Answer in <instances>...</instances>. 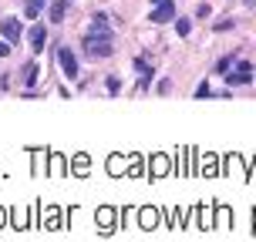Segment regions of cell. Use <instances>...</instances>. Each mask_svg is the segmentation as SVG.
Listing matches in <instances>:
<instances>
[{
    "label": "cell",
    "instance_id": "obj_7",
    "mask_svg": "<svg viewBox=\"0 0 256 242\" xmlns=\"http://www.w3.org/2000/svg\"><path fill=\"white\" fill-rule=\"evenodd\" d=\"M68 3L71 0H51V7H48V20L51 24H61L64 17H68Z\"/></svg>",
    "mask_w": 256,
    "mask_h": 242
},
{
    "label": "cell",
    "instance_id": "obj_14",
    "mask_svg": "<svg viewBox=\"0 0 256 242\" xmlns=\"http://www.w3.org/2000/svg\"><path fill=\"white\" fill-rule=\"evenodd\" d=\"M196 98H212V91H209V81H202V84H199V91H196Z\"/></svg>",
    "mask_w": 256,
    "mask_h": 242
},
{
    "label": "cell",
    "instance_id": "obj_5",
    "mask_svg": "<svg viewBox=\"0 0 256 242\" xmlns=\"http://www.w3.org/2000/svg\"><path fill=\"white\" fill-rule=\"evenodd\" d=\"M27 40H30V51L40 54L44 51V40H48V30H44V24H34L30 30H27Z\"/></svg>",
    "mask_w": 256,
    "mask_h": 242
},
{
    "label": "cell",
    "instance_id": "obj_16",
    "mask_svg": "<svg viewBox=\"0 0 256 242\" xmlns=\"http://www.w3.org/2000/svg\"><path fill=\"white\" fill-rule=\"evenodd\" d=\"M152 172H155V175H162V172H166V162H162V158H158V162H152Z\"/></svg>",
    "mask_w": 256,
    "mask_h": 242
},
{
    "label": "cell",
    "instance_id": "obj_9",
    "mask_svg": "<svg viewBox=\"0 0 256 242\" xmlns=\"http://www.w3.org/2000/svg\"><path fill=\"white\" fill-rule=\"evenodd\" d=\"M44 3H48V0H24V13H27V17H40Z\"/></svg>",
    "mask_w": 256,
    "mask_h": 242
},
{
    "label": "cell",
    "instance_id": "obj_8",
    "mask_svg": "<svg viewBox=\"0 0 256 242\" xmlns=\"http://www.w3.org/2000/svg\"><path fill=\"white\" fill-rule=\"evenodd\" d=\"M38 74H40V67L34 61L30 64H24V74H20V84H24V88H34V84H38Z\"/></svg>",
    "mask_w": 256,
    "mask_h": 242
},
{
    "label": "cell",
    "instance_id": "obj_10",
    "mask_svg": "<svg viewBox=\"0 0 256 242\" xmlns=\"http://www.w3.org/2000/svg\"><path fill=\"white\" fill-rule=\"evenodd\" d=\"M232 64H236V57H232V54H230V57H222V61L216 64V74H230V67H232Z\"/></svg>",
    "mask_w": 256,
    "mask_h": 242
},
{
    "label": "cell",
    "instance_id": "obj_11",
    "mask_svg": "<svg viewBox=\"0 0 256 242\" xmlns=\"http://www.w3.org/2000/svg\"><path fill=\"white\" fill-rule=\"evenodd\" d=\"M98 222H102L104 229H112V209H102V212H98Z\"/></svg>",
    "mask_w": 256,
    "mask_h": 242
},
{
    "label": "cell",
    "instance_id": "obj_4",
    "mask_svg": "<svg viewBox=\"0 0 256 242\" xmlns=\"http://www.w3.org/2000/svg\"><path fill=\"white\" fill-rule=\"evenodd\" d=\"M152 20L155 24H172V20H176V3H172V0L152 3Z\"/></svg>",
    "mask_w": 256,
    "mask_h": 242
},
{
    "label": "cell",
    "instance_id": "obj_6",
    "mask_svg": "<svg viewBox=\"0 0 256 242\" xmlns=\"http://www.w3.org/2000/svg\"><path fill=\"white\" fill-rule=\"evenodd\" d=\"M0 34L7 40H20V20H17V17H4V20H0Z\"/></svg>",
    "mask_w": 256,
    "mask_h": 242
},
{
    "label": "cell",
    "instance_id": "obj_17",
    "mask_svg": "<svg viewBox=\"0 0 256 242\" xmlns=\"http://www.w3.org/2000/svg\"><path fill=\"white\" fill-rule=\"evenodd\" d=\"M7 54H10V47H7V44H0V57H7Z\"/></svg>",
    "mask_w": 256,
    "mask_h": 242
},
{
    "label": "cell",
    "instance_id": "obj_3",
    "mask_svg": "<svg viewBox=\"0 0 256 242\" xmlns=\"http://www.w3.org/2000/svg\"><path fill=\"white\" fill-rule=\"evenodd\" d=\"M226 81H230V88H243V84H250V81H253V64L240 61V64H236V71L226 74Z\"/></svg>",
    "mask_w": 256,
    "mask_h": 242
},
{
    "label": "cell",
    "instance_id": "obj_2",
    "mask_svg": "<svg viewBox=\"0 0 256 242\" xmlns=\"http://www.w3.org/2000/svg\"><path fill=\"white\" fill-rule=\"evenodd\" d=\"M58 64H61V74L64 77H71V81L78 77V57H74L71 47H58Z\"/></svg>",
    "mask_w": 256,
    "mask_h": 242
},
{
    "label": "cell",
    "instance_id": "obj_15",
    "mask_svg": "<svg viewBox=\"0 0 256 242\" xmlns=\"http://www.w3.org/2000/svg\"><path fill=\"white\" fill-rule=\"evenodd\" d=\"M118 88H122V81L118 77H108V94H118Z\"/></svg>",
    "mask_w": 256,
    "mask_h": 242
},
{
    "label": "cell",
    "instance_id": "obj_1",
    "mask_svg": "<svg viewBox=\"0 0 256 242\" xmlns=\"http://www.w3.org/2000/svg\"><path fill=\"white\" fill-rule=\"evenodd\" d=\"M81 47L88 57H108V54L115 51V44H112V30L104 34V30H91L88 37L81 40Z\"/></svg>",
    "mask_w": 256,
    "mask_h": 242
},
{
    "label": "cell",
    "instance_id": "obj_13",
    "mask_svg": "<svg viewBox=\"0 0 256 242\" xmlns=\"http://www.w3.org/2000/svg\"><path fill=\"white\" fill-rule=\"evenodd\" d=\"M91 30H104V34H108V20H104V13L94 17V27H91Z\"/></svg>",
    "mask_w": 256,
    "mask_h": 242
},
{
    "label": "cell",
    "instance_id": "obj_12",
    "mask_svg": "<svg viewBox=\"0 0 256 242\" xmlns=\"http://www.w3.org/2000/svg\"><path fill=\"white\" fill-rule=\"evenodd\" d=\"M176 30H179V37H189L192 24H189V20H176Z\"/></svg>",
    "mask_w": 256,
    "mask_h": 242
}]
</instances>
